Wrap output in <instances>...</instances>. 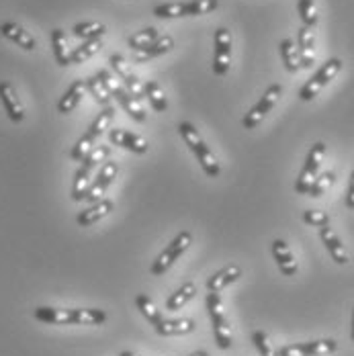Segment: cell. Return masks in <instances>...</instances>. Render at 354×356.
<instances>
[{"instance_id":"35","label":"cell","mask_w":354,"mask_h":356,"mask_svg":"<svg viewBox=\"0 0 354 356\" xmlns=\"http://www.w3.org/2000/svg\"><path fill=\"white\" fill-rule=\"evenodd\" d=\"M334 180H336V172L334 170H328V172H323V175H318L316 180L312 182V186H309V191H307V195L309 197H321L332 184H334Z\"/></svg>"},{"instance_id":"15","label":"cell","mask_w":354,"mask_h":356,"mask_svg":"<svg viewBox=\"0 0 354 356\" xmlns=\"http://www.w3.org/2000/svg\"><path fill=\"white\" fill-rule=\"evenodd\" d=\"M0 103L4 107L6 117L13 123H23L25 121V108L21 105V101L17 97V90H15V86L10 82L0 80Z\"/></svg>"},{"instance_id":"28","label":"cell","mask_w":354,"mask_h":356,"mask_svg":"<svg viewBox=\"0 0 354 356\" xmlns=\"http://www.w3.org/2000/svg\"><path fill=\"white\" fill-rule=\"evenodd\" d=\"M195 295H197V285H195V283L182 285L178 291H175V293L166 299V309H168V312H178V309H182Z\"/></svg>"},{"instance_id":"27","label":"cell","mask_w":354,"mask_h":356,"mask_svg":"<svg viewBox=\"0 0 354 356\" xmlns=\"http://www.w3.org/2000/svg\"><path fill=\"white\" fill-rule=\"evenodd\" d=\"M106 33L105 23H99V21H82V23H76L72 27V35L78 37V39H101Z\"/></svg>"},{"instance_id":"25","label":"cell","mask_w":354,"mask_h":356,"mask_svg":"<svg viewBox=\"0 0 354 356\" xmlns=\"http://www.w3.org/2000/svg\"><path fill=\"white\" fill-rule=\"evenodd\" d=\"M154 330L160 336H184L195 330V321L186 320V318H180V320H164L162 318L154 325Z\"/></svg>"},{"instance_id":"14","label":"cell","mask_w":354,"mask_h":356,"mask_svg":"<svg viewBox=\"0 0 354 356\" xmlns=\"http://www.w3.org/2000/svg\"><path fill=\"white\" fill-rule=\"evenodd\" d=\"M108 64H111V68L115 74H119V78L123 80V86H125V90L138 101V103H142L143 99V84L142 80L134 74V72L129 70V66H127V62H125V58L123 56H119V54H113L111 58H108Z\"/></svg>"},{"instance_id":"10","label":"cell","mask_w":354,"mask_h":356,"mask_svg":"<svg viewBox=\"0 0 354 356\" xmlns=\"http://www.w3.org/2000/svg\"><path fill=\"white\" fill-rule=\"evenodd\" d=\"M281 95H283V86H281V84H271V86L266 88V92L260 97V101L244 115L242 127H244V129H254L258 123H262V119H264V117L275 108V105L279 103Z\"/></svg>"},{"instance_id":"23","label":"cell","mask_w":354,"mask_h":356,"mask_svg":"<svg viewBox=\"0 0 354 356\" xmlns=\"http://www.w3.org/2000/svg\"><path fill=\"white\" fill-rule=\"evenodd\" d=\"M84 92H86L84 80H74L70 86H68V90L64 92V97H60V101H58V113H62V115L72 113L74 108L80 105Z\"/></svg>"},{"instance_id":"13","label":"cell","mask_w":354,"mask_h":356,"mask_svg":"<svg viewBox=\"0 0 354 356\" xmlns=\"http://www.w3.org/2000/svg\"><path fill=\"white\" fill-rule=\"evenodd\" d=\"M338 350V342L328 340H314V342H301V344H289L277 350V356H325Z\"/></svg>"},{"instance_id":"19","label":"cell","mask_w":354,"mask_h":356,"mask_svg":"<svg viewBox=\"0 0 354 356\" xmlns=\"http://www.w3.org/2000/svg\"><path fill=\"white\" fill-rule=\"evenodd\" d=\"M108 143L111 145H117V147H123L127 152H134V154H145L147 152V143L142 140L140 136L131 134V131H125V129H108Z\"/></svg>"},{"instance_id":"32","label":"cell","mask_w":354,"mask_h":356,"mask_svg":"<svg viewBox=\"0 0 354 356\" xmlns=\"http://www.w3.org/2000/svg\"><path fill=\"white\" fill-rule=\"evenodd\" d=\"M279 49H281V58H283V64L287 72H291V74H295V72L301 70V64H299V51H297V47H295V43H293V39H283L281 41V45H279Z\"/></svg>"},{"instance_id":"24","label":"cell","mask_w":354,"mask_h":356,"mask_svg":"<svg viewBox=\"0 0 354 356\" xmlns=\"http://www.w3.org/2000/svg\"><path fill=\"white\" fill-rule=\"evenodd\" d=\"M172 47H175V39H172V37L160 35L156 41H152L147 47H143V49H140V51L136 54V62L140 64V62H147V60H152V58L164 56V54H168Z\"/></svg>"},{"instance_id":"22","label":"cell","mask_w":354,"mask_h":356,"mask_svg":"<svg viewBox=\"0 0 354 356\" xmlns=\"http://www.w3.org/2000/svg\"><path fill=\"white\" fill-rule=\"evenodd\" d=\"M240 277H242V268L236 266V264H230V266L217 270L213 277H209V281H207L205 286H207L209 293H221L225 286L234 285L236 281H240Z\"/></svg>"},{"instance_id":"18","label":"cell","mask_w":354,"mask_h":356,"mask_svg":"<svg viewBox=\"0 0 354 356\" xmlns=\"http://www.w3.org/2000/svg\"><path fill=\"white\" fill-rule=\"evenodd\" d=\"M271 252H273V258L279 266V270L283 273L284 277H295L299 266H297V260L293 256V252L289 248V244L284 240H275L271 244Z\"/></svg>"},{"instance_id":"8","label":"cell","mask_w":354,"mask_h":356,"mask_svg":"<svg viewBox=\"0 0 354 356\" xmlns=\"http://www.w3.org/2000/svg\"><path fill=\"white\" fill-rule=\"evenodd\" d=\"M340 70H342V60H340V58H330V60H328L325 64H321V68H319V70L301 86L299 99H301V101H314L319 92H321V88H323L330 80H334Z\"/></svg>"},{"instance_id":"11","label":"cell","mask_w":354,"mask_h":356,"mask_svg":"<svg viewBox=\"0 0 354 356\" xmlns=\"http://www.w3.org/2000/svg\"><path fill=\"white\" fill-rule=\"evenodd\" d=\"M232 66V33L219 27L213 37V72L215 76H225Z\"/></svg>"},{"instance_id":"34","label":"cell","mask_w":354,"mask_h":356,"mask_svg":"<svg viewBox=\"0 0 354 356\" xmlns=\"http://www.w3.org/2000/svg\"><path fill=\"white\" fill-rule=\"evenodd\" d=\"M136 307L140 309V314H142L143 318L150 321L152 325H156L158 321L162 320V314L158 312V307L154 305V301H152L147 295H142V293H140V295L136 297Z\"/></svg>"},{"instance_id":"9","label":"cell","mask_w":354,"mask_h":356,"mask_svg":"<svg viewBox=\"0 0 354 356\" xmlns=\"http://www.w3.org/2000/svg\"><path fill=\"white\" fill-rule=\"evenodd\" d=\"M323 156H325V143H314L312 149L307 152V158H305V162H303V168H301L299 177L295 180V193H297V195H307L312 182L318 177Z\"/></svg>"},{"instance_id":"30","label":"cell","mask_w":354,"mask_h":356,"mask_svg":"<svg viewBox=\"0 0 354 356\" xmlns=\"http://www.w3.org/2000/svg\"><path fill=\"white\" fill-rule=\"evenodd\" d=\"M51 49H54V58L58 66H70V51L66 47V35L62 29L51 31Z\"/></svg>"},{"instance_id":"42","label":"cell","mask_w":354,"mask_h":356,"mask_svg":"<svg viewBox=\"0 0 354 356\" xmlns=\"http://www.w3.org/2000/svg\"><path fill=\"white\" fill-rule=\"evenodd\" d=\"M119 356H140V355H136V353H129V350H123V353H119Z\"/></svg>"},{"instance_id":"29","label":"cell","mask_w":354,"mask_h":356,"mask_svg":"<svg viewBox=\"0 0 354 356\" xmlns=\"http://www.w3.org/2000/svg\"><path fill=\"white\" fill-rule=\"evenodd\" d=\"M143 97L150 101L152 108L158 111V113H164V111L168 108V101H166L162 88H160L154 80H145V82H143Z\"/></svg>"},{"instance_id":"12","label":"cell","mask_w":354,"mask_h":356,"mask_svg":"<svg viewBox=\"0 0 354 356\" xmlns=\"http://www.w3.org/2000/svg\"><path fill=\"white\" fill-rule=\"evenodd\" d=\"M117 172H119L117 162L106 160L105 164H103V168L99 170L97 178H95V180H90L88 188L84 191L82 201H86V203H97V201H101V199H103V195L106 193V188H108V186L113 184V180L117 178Z\"/></svg>"},{"instance_id":"6","label":"cell","mask_w":354,"mask_h":356,"mask_svg":"<svg viewBox=\"0 0 354 356\" xmlns=\"http://www.w3.org/2000/svg\"><path fill=\"white\" fill-rule=\"evenodd\" d=\"M205 305H207V314L211 318L213 334H215L217 348L227 350L232 346V327H230V321H227L225 312H223V299H221V295L219 293H207Z\"/></svg>"},{"instance_id":"7","label":"cell","mask_w":354,"mask_h":356,"mask_svg":"<svg viewBox=\"0 0 354 356\" xmlns=\"http://www.w3.org/2000/svg\"><path fill=\"white\" fill-rule=\"evenodd\" d=\"M191 244H193V234L191 232H180L175 236V240L166 246V248L162 250L160 254H158V258L154 260V264H152V275L154 277H162L175 262H177L178 258L186 252V250L191 248Z\"/></svg>"},{"instance_id":"20","label":"cell","mask_w":354,"mask_h":356,"mask_svg":"<svg viewBox=\"0 0 354 356\" xmlns=\"http://www.w3.org/2000/svg\"><path fill=\"white\" fill-rule=\"evenodd\" d=\"M0 35L6 37L8 41H13L15 45L23 47L25 51H33L37 47L35 37L31 35L27 29H23L21 25L13 23V21H6V23L0 25Z\"/></svg>"},{"instance_id":"40","label":"cell","mask_w":354,"mask_h":356,"mask_svg":"<svg viewBox=\"0 0 354 356\" xmlns=\"http://www.w3.org/2000/svg\"><path fill=\"white\" fill-rule=\"evenodd\" d=\"M346 207L354 211V170L351 175V182H348V193H346Z\"/></svg>"},{"instance_id":"37","label":"cell","mask_w":354,"mask_h":356,"mask_svg":"<svg viewBox=\"0 0 354 356\" xmlns=\"http://www.w3.org/2000/svg\"><path fill=\"white\" fill-rule=\"evenodd\" d=\"M299 6V15L305 27H316L318 23V10H316V2L314 0H297Z\"/></svg>"},{"instance_id":"43","label":"cell","mask_w":354,"mask_h":356,"mask_svg":"<svg viewBox=\"0 0 354 356\" xmlns=\"http://www.w3.org/2000/svg\"><path fill=\"white\" fill-rule=\"evenodd\" d=\"M351 336H353V342H354V312H353V330H351Z\"/></svg>"},{"instance_id":"31","label":"cell","mask_w":354,"mask_h":356,"mask_svg":"<svg viewBox=\"0 0 354 356\" xmlns=\"http://www.w3.org/2000/svg\"><path fill=\"white\" fill-rule=\"evenodd\" d=\"M101 47H103V41H101V39H88V41H84L82 45H78L76 49H72L70 51V64H82V62H86V60L92 58Z\"/></svg>"},{"instance_id":"1","label":"cell","mask_w":354,"mask_h":356,"mask_svg":"<svg viewBox=\"0 0 354 356\" xmlns=\"http://www.w3.org/2000/svg\"><path fill=\"white\" fill-rule=\"evenodd\" d=\"M37 321L49 325H103L106 316L103 309H58V307H37L33 312Z\"/></svg>"},{"instance_id":"17","label":"cell","mask_w":354,"mask_h":356,"mask_svg":"<svg viewBox=\"0 0 354 356\" xmlns=\"http://www.w3.org/2000/svg\"><path fill=\"white\" fill-rule=\"evenodd\" d=\"M319 240H321V244L325 246L328 254L332 256V260H334L336 264H342V266L348 264V252L344 248L342 240L338 238V234H336L330 225L319 227Z\"/></svg>"},{"instance_id":"21","label":"cell","mask_w":354,"mask_h":356,"mask_svg":"<svg viewBox=\"0 0 354 356\" xmlns=\"http://www.w3.org/2000/svg\"><path fill=\"white\" fill-rule=\"evenodd\" d=\"M113 201L111 199H101V201H97V203H92L90 207H86L84 211H80V213L76 215V223L80 225V227H90V225H95L97 221H101V219H105L106 215L113 211Z\"/></svg>"},{"instance_id":"39","label":"cell","mask_w":354,"mask_h":356,"mask_svg":"<svg viewBox=\"0 0 354 356\" xmlns=\"http://www.w3.org/2000/svg\"><path fill=\"white\" fill-rule=\"evenodd\" d=\"M301 219L307 225H312V227H325V225H330V215L325 213V211H319V209H307V211H303Z\"/></svg>"},{"instance_id":"4","label":"cell","mask_w":354,"mask_h":356,"mask_svg":"<svg viewBox=\"0 0 354 356\" xmlns=\"http://www.w3.org/2000/svg\"><path fill=\"white\" fill-rule=\"evenodd\" d=\"M113 117H115V108L111 107V105L103 107V111L97 115V119L86 127V131L80 136V140L74 143V147L70 149V158L74 162H80L97 145L99 138L108 129V123L113 121Z\"/></svg>"},{"instance_id":"33","label":"cell","mask_w":354,"mask_h":356,"mask_svg":"<svg viewBox=\"0 0 354 356\" xmlns=\"http://www.w3.org/2000/svg\"><path fill=\"white\" fill-rule=\"evenodd\" d=\"M160 37L158 33V29H154V27H145L142 31H138V33H134V35L127 37V47H131L134 51H140L143 47H147L152 41H156Z\"/></svg>"},{"instance_id":"38","label":"cell","mask_w":354,"mask_h":356,"mask_svg":"<svg viewBox=\"0 0 354 356\" xmlns=\"http://www.w3.org/2000/svg\"><path fill=\"white\" fill-rule=\"evenodd\" d=\"M252 342H254V346L260 353V356H277V350L273 348V342L268 340L266 332H262V330L252 332Z\"/></svg>"},{"instance_id":"41","label":"cell","mask_w":354,"mask_h":356,"mask_svg":"<svg viewBox=\"0 0 354 356\" xmlns=\"http://www.w3.org/2000/svg\"><path fill=\"white\" fill-rule=\"evenodd\" d=\"M188 356H209V353H205V350H197V353H193V355Z\"/></svg>"},{"instance_id":"3","label":"cell","mask_w":354,"mask_h":356,"mask_svg":"<svg viewBox=\"0 0 354 356\" xmlns=\"http://www.w3.org/2000/svg\"><path fill=\"white\" fill-rule=\"evenodd\" d=\"M111 156V145H95L82 160H80V166L74 175V182H72L70 197L74 203H80L82 201V195L84 191L88 188L90 184V178H92V170L97 168L99 162H103Z\"/></svg>"},{"instance_id":"16","label":"cell","mask_w":354,"mask_h":356,"mask_svg":"<svg viewBox=\"0 0 354 356\" xmlns=\"http://www.w3.org/2000/svg\"><path fill=\"white\" fill-rule=\"evenodd\" d=\"M297 51L301 68H312L316 64V33L314 27H301L297 37Z\"/></svg>"},{"instance_id":"26","label":"cell","mask_w":354,"mask_h":356,"mask_svg":"<svg viewBox=\"0 0 354 356\" xmlns=\"http://www.w3.org/2000/svg\"><path fill=\"white\" fill-rule=\"evenodd\" d=\"M113 99H117V103L125 108V113H127L134 121H138V123H143V121H145V111L142 108V105H140L123 86H119V88L113 92Z\"/></svg>"},{"instance_id":"5","label":"cell","mask_w":354,"mask_h":356,"mask_svg":"<svg viewBox=\"0 0 354 356\" xmlns=\"http://www.w3.org/2000/svg\"><path fill=\"white\" fill-rule=\"evenodd\" d=\"M219 8V0H188V2H164L154 6V17L158 19H182L209 15Z\"/></svg>"},{"instance_id":"36","label":"cell","mask_w":354,"mask_h":356,"mask_svg":"<svg viewBox=\"0 0 354 356\" xmlns=\"http://www.w3.org/2000/svg\"><path fill=\"white\" fill-rule=\"evenodd\" d=\"M84 84H86V90L95 97V101H97L101 107H108V105H111V97H108V92H106L105 88L101 86V82L97 80V76H88V78L84 80Z\"/></svg>"},{"instance_id":"2","label":"cell","mask_w":354,"mask_h":356,"mask_svg":"<svg viewBox=\"0 0 354 356\" xmlns=\"http://www.w3.org/2000/svg\"><path fill=\"white\" fill-rule=\"evenodd\" d=\"M178 134L184 140L186 147L193 152V156L197 158L201 170L209 178H217L221 175V166L215 158V154L211 152V147L205 143V140L201 138V134L197 131V127L191 121H180L178 123Z\"/></svg>"}]
</instances>
